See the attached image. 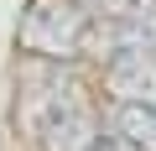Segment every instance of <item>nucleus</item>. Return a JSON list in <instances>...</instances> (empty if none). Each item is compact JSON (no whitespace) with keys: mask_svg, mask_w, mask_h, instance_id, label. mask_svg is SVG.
Listing matches in <instances>:
<instances>
[{"mask_svg":"<svg viewBox=\"0 0 156 151\" xmlns=\"http://www.w3.org/2000/svg\"><path fill=\"white\" fill-rule=\"evenodd\" d=\"M21 130L37 141V151H120L115 125L94 115L83 99V84L62 68H37L21 84Z\"/></svg>","mask_w":156,"mask_h":151,"instance_id":"obj_1","label":"nucleus"},{"mask_svg":"<svg viewBox=\"0 0 156 151\" xmlns=\"http://www.w3.org/2000/svg\"><path fill=\"white\" fill-rule=\"evenodd\" d=\"M104 89L115 94V104H146V110H156V57L125 52V57L104 63Z\"/></svg>","mask_w":156,"mask_h":151,"instance_id":"obj_3","label":"nucleus"},{"mask_svg":"<svg viewBox=\"0 0 156 151\" xmlns=\"http://www.w3.org/2000/svg\"><path fill=\"white\" fill-rule=\"evenodd\" d=\"M115 135L130 151H156V110H146V104H115Z\"/></svg>","mask_w":156,"mask_h":151,"instance_id":"obj_4","label":"nucleus"},{"mask_svg":"<svg viewBox=\"0 0 156 151\" xmlns=\"http://www.w3.org/2000/svg\"><path fill=\"white\" fill-rule=\"evenodd\" d=\"M89 31H94V16L78 0H31L21 11L16 42L42 63H73L89 52Z\"/></svg>","mask_w":156,"mask_h":151,"instance_id":"obj_2","label":"nucleus"},{"mask_svg":"<svg viewBox=\"0 0 156 151\" xmlns=\"http://www.w3.org/2000/svg\"><path fill=\"white\" fill-rule=\"evenodd\" d=\"M94 21H151V0H78Z\"/></svg>","mask_w":156,"mask_h":151,"instance_id":"obj_5","label":"nucleus"}]
</instances>
